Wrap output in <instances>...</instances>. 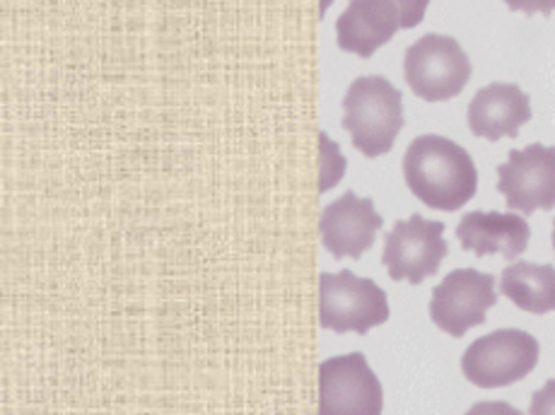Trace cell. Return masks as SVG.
<instances>
[{
	"instance_id": "obj_1",
	"label": "cell",
	"mask_w": 555,
	"mask_h": 415,
	"mask_svg": "<svg viewBox=\"0 0 555 415\" xmlns=\"http://www.w3.org/2000/svg\"><path fill=\"white\" fill-rule=\"evenodd\" d=\"M403 177L411 194L433 210L454 212L476 196L478 172L472 155L444 135L425 133L403 155Z\"/></svg>"
},
{
	"instance_id": "obj_2",
	"label": "cell",
	"mask_w": 555,
	"mask_h": 415,
	"mask_svg": "<svg viewBox=\"0 0 555 415\" xmlns=\"http://www.w3.org/2000/svg\"><path fill=\"white\" fill-rule=\"evenodd\" d=\"M344 129L365 157L387 155L403 129V98L382 76H362L344 98Z\"/></svg>"
},
{
	"instance_id": "obj_3",
	"label": "cell",
	"mask_w": 555,
	"mask_h": 415,
	"mask_svg": "<svg viewBox=\"0 0 555 415\" xmlns=\"http://www.w3.org/2000/svg\"><path fill=\"white\" fill-rule=\"evenodd\" d=\"M387 293L348 269L319 278V324L336 334H360L389 322Z\"/></svg>"
},
{
	"instance_id": "obj_4",
	"label": "cell",
	"mask_w": 555,
	"mask_h": 415,
	"mask_svg": "<svg viewBox=\"0 0 555 415\" xmlns=\"http://www.w3.org/2000/svg\"><path fill=\"white\" fill-rule=\"evenodd\" d=\"M539 340L521 328H498L476 338L462 355L464 377L478 389L517 385L539 365Z\"/></svg>"
},
{
	"instance_id": "obj_5",
	"label": "cell",
	"mask_w": 555,
	"mask_h": 415,
	"mask_svg": "<svg viewBox=\"0 0 555 415\" xmlns=\"http://www.w3.org/2000/svg\"><path fill=\"white\" fill-rule=\"evenodd\" d=\"M403 78L415 98L447 102L459 98L472 80V61L456 39L425 35L405 49Z\"/></svg>"
},
{
	"instance_id": "obj_6",
	"label": "cell",
	"mask_w": 555,
	"mask_h": 415,
	"mask_svg": "<svg viewBox=\"0 0 555 415\" xmlns=\"http://www.w3.org/2000/svg\"><path fill=\"white\" fill-rule=\"evenodd\" d=\"M447 254L450 247L444 242V222L425 220L415 212L409 220H399L387 234L382 263L387 265L391 281L421 285L440 271Z\"/></svg>"
},
{
	"instance_id": "obj_7",
	"label": "cell",
	"mask_w": 555,
	"mask_h": 415,
	"mask_svg": "<svg viewBox=\"0 0 555 415\" xmlns=\"http://www.w3.org/2000/svg\"><path fill=\"white\" fill-rule=\"evenodd\" d=\"M384 391L367 358L348 353L319 365V415H382Z\"/></svg>"
},
{
	"instance_id": "obj_8",
	"label": "cell",
	"mask_w": 555,
	"mask_h": 415,
	"mask_svg": "<svg viewBox=\"0 0 555 415\" xmlns=\"http://www.w3.org/2000/svg\"><path fill=\"white\" fill-rule=\"evenodd\" d=\"M498 304L495 278L476 269H456L435 285L430 300V319L440 332L454 338L486 324L488 310Z\"/></svg>"
},
{
	"instance_id": "obj_9",
	"label": "cell",
	"mask_w": 555,
	"mask_h": 415,
	"mask_svg": "<svg viewBox=\"0 0 555 415\" xmlns=\"http://www.w3.org/2000/svg\"><path fill=\"white\" fill-rule=\"evenodd\" d=\"M498 191L507 208L531 216L555 206V147L531 143L509 151L505 165L498 167Z\"/></svg>"
},
{
	"instance_id": "obj_10",
	"label": "cell",
	"mask_w": 555,
	"mask_h": 415,
	"mask_svg": "<svg viewBox=\"0 0 555 415\" xmlns=\"http://www.w3.org/2000/svg\"><path fill=\"white\" fill-rule=\"evenodd\" d=\"M384 220L372 198H360L346 191L334 204L326 206L319 220V232L326 251L334 259H360L372 249Z\"/></svg>"
},
{
	"instance_id": "obj_11",
	"label": "cell",
	"mask_w": 555,
	"mask_h": 415,
	"mask_svg": "<svg viewBox=\"0 0 555 415\" xmlns=\"http://www.w3.org/2000/svg\"><path fill=\"white\" fill-rule=\"evenodd\" d=\"M466 119L472 133L490 143L500 138H517L521 126L531 121L529 94L515 82L486 85L468 104Z\"/></svg>"
},
{
	"instance_id": "obj_12",
	"label": "cell",
	"mask_w": 555,
	"mask_h": 415,
	"mask_svg": "<svg viewBox=\"0 0 555 415\" xmlns=\"http://www.w3.org/2000/svg\"><path fill=\"white\" fill-rule=\"evenodd\" d=\"M456 239L462 242L464 251H474L476 257L500 254L507 261H515L527 251L531 230L517 212L474 210L459 220Z\"/></svg>"
},
{
	"instance_id": "obj_13",
	"label": "cell",
	"mask_w": 555,
	"mask_h": 415,
	"mask_svg": "<svg viewBox=\"0 0 555 415\" xmlns=\"http://www.w3.org/2000/svg\"><path fill=\"white\" fill-rule=\"evenodd\" d=\"M401 29V10L393 0H350L336 23L338 47L370 59Z\"/></svg>"
},
{
	"instance_id": "obj_14",
	"label": "cell",
	"mask_w": 555,
	"mask_h": 415,
	"mask_svg": "<svg viewBox=\"0 0 555 415\" xmlns=\"http://www.w3.org/2000/svg\"><path fill=\"white\" fill-rule=\"evenodd\" d=\"M500 293L529 314L555 312V269L546 263H512L500 275Z\"/></svg>"
},
{
	"instance_id": "obj_15",
	"label": "cell",
	"mask_w": 555,
	"mask_h": 415,
	"mask_svg": "<svg viewBox=\"0 0 555 415\" xmlns=\"http://www.w3.org/2000/svg\"><path fill=\"white\" fill-rule=\"evenodd\" d=\"M401 10V29H413L423 23L430 0H393Z\"/></svg>"
},
{
	"instance_id": "obj_16",
	"label": "cell",
	"mask_w": 555,
	"mask_h": 415,
	"mask_svg": "<svg viewBox=\"0 0 555 415\" xmlns=\"http://www.w3.org/2000/svg\"><path fill=\"white\" fill-rule=\"evenodd\" d=\"M529 415H555V379H548L539 391H533Z\"/></svg>"
},
{
	"instance_id": "obj_17",
	"label": "cell",
	"mask_w": 555,
	"mask_h": 415,
	"mask_svg": "<svg viewBox=\"0 0 555 415\" xmlns=\"http://www.w3.org/2000/svg\"><path fill=\"white\" fill-rule=\"evenodd\" d=\"M509 10L525 15H551L555 13V0H505Z\"/></svg>"
},
{
	"instance_id": "obj_18",
	"label": "cell",
	"mask_w": 555,
	"mask_h": 415,
	"mask_svg": "<svg viewBox=\"0 0 555 415\" xmlns=\"http://www.w3.org/2000/svg\"><path fill=\"white\" fill-rule=\"evenodd\" d=\"M466 415H525L519 408L509 406L507 401H478Z\"/></svg>"
},
{
	"instance_id": "obj_19",
	"label": "cell",
	"mask_w": 555,
	"mask_h": 415,
	"mask_svg": "<svg viewBox=\"0 0 555 415\" xmlns=\"http://www.w3.org/2000/svg\"><path fill=\"white\" fill-rule=\"evenodd\" d=\"M553 249H555V220H553Z\"/></svg>"
}]
</instances>
